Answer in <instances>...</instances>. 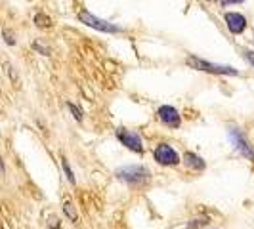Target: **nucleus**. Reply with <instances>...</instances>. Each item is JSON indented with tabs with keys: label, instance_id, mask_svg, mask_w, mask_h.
<instances>
[{
	"label": "nucleus",
	"instance_id": "0eeeda50",
	"mask_svg": "<svg viewBox=\"0 0 254 229\" xmlns=\"http://www.w3.org/2000/svg\"><path fill=\"white\" fill-rule=\"evenodd\" d=\"M157 114H159V120H161L163 124H166V126H170V128L180 126V113L172 105H161Z\"/></svg>",
	"mask_w": 254,
	"mask_h": 229
},
{
	"label": "nucleus",
	"instance_id": "f8f14e48",
	"mask_svg": "<svg viewBox=\"0 0 254 229\" xmlns=\"http://www.w3.org/2000/svg\"><path fill=\"white\" fill-rule=\"evenodd\" d=\"M35 21H37V25L38 27H50V17H44L42 13H38L37 17H35Z\"/></svg>",
	"mask_w": 254,
	"mask_h": 229
},
{
	"label": "nucleus",
	"instance_id": "1a4fd4ad",
	"mask_svg": "<svg viewBox=\"0 0 254 229\" xmlns=\"http://www.w3.org/2000/svg\"><path fill=\"white\" fill-rule=\"evenodd\" d=\"M184 161H186V165L195 168V170H203L204 168V161L199 155H195V153H186L184 155Z\"/></svg>",
	"mask_w": 254,
	"mask_h": 229
},
{
	"label": "nucleus",
	"instance_id": "4468645a",
	"mask_svg": "<svg viewBox=\"0 0 254 229\" xmlns=\"http://www.w3.org/2000/svg\"><path fill=\"white\" fill-rule=\"evenodd\" d=\"M245 57H247V59H249V63L254 67V52L253 50H247V52H245Z\"/></svg>",
	"mask_w": 254,
	"mask_h": 229
},
{
	"label": "nucleus",
	"instance_id": "6e6552de",
	"mask_svg": "<svg viewBox=\"0 0 254 229\" xmlns=\"http://www.w3.org/2000/svg\"><path fill=\"white\" fill-rule=\"evenodd\" d=\"M226 25H228V29L233 35H239V33L245 31V27H247V19H245V15H241V13L229 12L226 13Z\"/></svg>",
	"mask_w": 254,
	"mask_h": 229
},
{
	"label": "nucleus",
	"instance_id": "39448f33",
	"mask_svg": "<svg viewBox=\"0 0 254 229\" xmlns=\"http://www.w3.org/2000/svg\"><path fill=\"white\" fill-rule=\"evenodd\" d=\"M117 138L123 145H127L130 151L141 153L143 151V145H141V138L136 134V132H130L127 128H119L117 130Z\"/></svg>",
	"mask_w": 254,
	"mask_h": 229
},
{
	"label": "nucleus",
	"instance_id": "ddd939ff",
	"mask_svg": "<svg viewBox=\"0 0 254 229\" xmlns=\"http://www.w3.org/2000/svg\"><path fill=\"white\" fill-rule=\"evenodd\" d=\"M69 109H71V111H73V116H75L76 120H80V118H82V111H80V109H78V107H75V105H73V103H69Z\"/></svg>",
	"mask_w": 254,
	"mask_h": 229
},
{
	"label": "nucleus",
	"instance_id": "423d86ee",
	"mask_svg": "<svg viewBox=\"0 0 254 229\" xmlns=\"http://www.w3.org/2000/svg\"><path fill=\"white\" fill-rule=\"evenodd\" d=\"M229 138H231V141H233V145L237 147V151L241 153V155H245L247 159L254 161V149L251 147V143L243 138V134L239 132V130L229 128Z\"/></svg>",
	"mask_w": 254,
	"mask_h": 229
},
{
	"label": "nucleus",
	"instance_id": "9b49d317",
	"mask_svg": "<svg viewBox=\"0 0 254 229\" xmlns=\"http://www.w3.org/2000/svg\"><path fill=\"white\" fill-rule=\"evenodd\" d=\"M64 210H65V214H67V216L71 218L73 222H76V220H78V216H76V212L73 210V204H71V203H65Z\"/></svg>",
	"mask_w": 254,
	"mask_h": 229
},
{
	"label": "nucleus",
	"instance_id": "f257e3e1",
	"mask_svg": "<svg viewBox=\"0 0 254 229\" xmlns=\"http://www.w3.org/2000/svg\"><path fill=\"white\" fill-rule=\"evenodd\" d=\"M117 178L127 181V183H143L145 179L149 178V170L145 166H125V168H119L117 170Z\"/></svg>",
	"mask_w": 254,
	"mask_h": 229
},
{
	"label": "nucleus",
	"instance_id": "f03ea898",
	"mask_svg": "<svg viewBox=\"0 0 254 229\" xmlns=\"http://www.w3.org/2000/svg\"><path fill=\"white\" fill-rule=\"evenodd\" d=\"M188 63L199 71H206V73H212V75H237V69L228 67V65H218V63H208L204 59H199L195 56H191L188 59Z\"/></svg>",
	"mask_w": 254,
	"mask_h": 229
},
{
	"label": "nucleus",
	"instance_id": "20e7f679",
	"mask_svg": "<svg viewBox=\"0 0 254 229\" xmlns=\"http://www.w3.org/2000/svg\"><path fill=\"white\" fill-rule=\"evenodd\" d=\"M153 155H155V161L163 166H176L180 163L178 153L174 151L168 143H159V145L155 147V153H153Z\"/></svg>",
	"mask_w": 254,
	"mask_h": 229
},
{
	"label": "nucleus",
	"instance_id": "7ed1b4c3",
	"mask_svg": "<svg viewBox=\"0 0 254 229\" xmlns=\"http://www.w3.org/2000/svg\"><path fill=\"white\" fill-rule=\"evenodd\" d=\"M78 19H80V23L92 27V29H96V31H102V33H119V31H121V27L113 25V23H109V21H103L100 17L92 15L90 12H80L78 13Z\"/></svg>",
	"mask_w": 254,
	"mask_h": 229
},
{
	"label": "nucleus",
	"instance_id": "2eb2a0df",
	"mask_svg": "<svg viewBox=\"0 0 254 229\" xmlns=\"http://www.w3.org/2000/svg\"><path fill=\"white\" fill-rule=\"evenodd\" d=\"M222 4H241L243 0H220Z\"/></svg>",
	"mask_w": 254,
	"mask_h": 229
},
{
	"label": "nucleus",
	"instance_id": "dca6fc26",
	"mask_svg": "<svg viewBox=\"0 0 254 229\" xmlns=\"http://www.w3.org/2000/svg\"><path fill=\"white\" fill-rule=\"evenodd\" d=\"M4 37H6V42H8V44H13V42H15V40H13V38L8 35V31H4Z\"/></svg>",
	"mask_w": 254,
	"mask_h": 229
},
{
	"label": "nucleus",
	"instance_id": "9d476101",
	"mask_svg": "<svg viewBox=\"0 0 254 229\" xmlns=\"http://www.w3.org/2000/svg\"><path fill=\"white\" fill-rule=\"evenodd\" d=\"M62 166H64L65 170V176H67V179L71 181V183H75V174H73V170H71V166H69V163H67V159H62Z\"/></svg>",
	"mask_w": 254,
	"mask_h": 229
}]
</instances>
